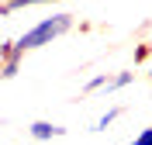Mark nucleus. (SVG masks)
Listing matches in <instances>:
<instances>
[{
    "label": "nucleus",
    "mask_w": 152,
    "mask_h": 145,
    "mask_svg": "<svg viewBox=\"0 0 152 145\" xmlns=\"http://www.w3.org/2000/svg\"><path fill=\"white\" fill-rule=\"evenodd\" d=\"M69 28H73V17H69V14H52V17L38 21L31 31H24V35H21V42H14V45H18L21 52H28V48H42V45H48L52 38L66 35Z\"/></svg>",
    "instance_id": "nucleus-1"
},
{
    "label": "nucleus",
    "mask_w": 152,
    "mask_h": 145,
    "mask_svg": "<svg viewBox=\"0 0 152 145\" xmlns=\"http://www.w3.org/2000/svg\"><path fill=\"white\" fill-rule=\"evenodd\" d=\"M62 135H66V128L48 125V121H35V125H31V138H35V142H48V138H62Z\"/></svg>",
    "instance_id": "nucleus-2"
},
{
    "label": "nucleus",
    "mask_w": 152,
    "mask_h": 145,
    "mask_svg": "<svg viewBox=\"0 0 152 145\" xmlns=\"http://www.w3.org/2000/svg\"><path fill=\"white\" fill-rule=\"evenodd\" d=\"M132 83V73H118L114 79H107V90H121V87H128Z\"/></svg>",
    "instance_id": "nucleus-3"
},
{
    "label": "nucleus",
    "mask_w": 152,
    "mask_h": 145,
    "mask_svg": "<svg viewBox=\"0 0 152 145\" xmlns=\"http://www.w3.org/2000/svg\"><path fill=\"white\" fill-rule=\"evenodd\" d=\"M114 117H118V111H107V114L100 117V121H97V128H94V131H107V125H111Z\"/></svg>",
    "instance_id": "nucleus-4"
},
{
    "label": "nucleus",
    "mask_w": 152,
    "mask_h": 145,
    "mask_svg": "<svg viewBox=\"0 0 152 145\" xmlns=\"http://www.w3.org/2000/svg\"><path fill=\"white\" fill-rule=\"evenodd\" d=\"M132 145H152V128H145V131H142L138 138H135Z\"/></svg>",
    "instance_id": "nucleus-5"
},
{
    "label": "nucleus",
    "mask_w": 152,
    "mask_h": 145,
    "mask_svg": "<svg viewBox=\"0 0 152 145\" xmlns=\"http://www.w3.org/2000/svg\"><path fill=\"white\" fill-rule=\"evenodd\" d=\"M31 4H48V0H10L7 10H14V7H31Z\"/></svg>",
    "instance_id": "nucleus-6"
},
{
    "label": "nucleus",
    "mask_w": 152,
    "mask_h": 145,
    "mask_svg": "<svg viewBox=\"0 0 152 145\" xmlns=\"http://www.w3.org/2000/svg\"><path fill=\"white\" fill-rule=\"evenodd\" d=\"M97 87H107V76H97V79H90V83H86V90H97Z\"/></svg>",
    "instance_id": "nucleus-7"
},
{
    "label": "nucleus",
    "mask_w": 152,
    "mask_h": 145,
    "mask_svg": "<svg viewBox=\"0 0 152 145\" xmlns=\"http://www.w3.org/2000/svg\"><path fill=\"white\" fill-rule=\"evenodd\" d=\"M149 79H152V73H149Z\"/></svg>",
    "instance_id": "nucleus-8"
}]
</instances>
